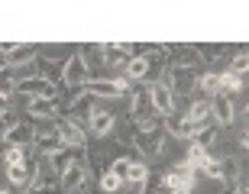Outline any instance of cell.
Returning a JSON list of instances; mask_svg holds the SVG:
<instances>
[{
  "instance_id": "obj_1",
  "label": "cell",
  "mask_w": 249,
  "mask_h": 194,
  "mask_svg": "<svg viewBox=\"0 0 249 194\" xmlns=\"http://www.w3.org/2000/svg\"><path fill=\"white\" fill-rule=\"evenodd\" d=\"M133 146L139 149V159H156V156H162V146H165L162 117H149V120L136 123V136H133Z\"/></svg>"
},
{
  "instance_id": "obj_2",
  "label": "cell",
  "mask_w": 249,
  "mask_h": 194,
  "mask_svg": "<svg viewBox=\"0 0 249 194\" xmlns=\"http://www.w3.org/2000/svg\"><path fill=\"white\" fill-rule=\"evenodd\" d=\"M81 88H84L88 97H123V94H129V81L126 78H113V81H107V78H94V81H84Z\"/></svg>"
},
{
  "instance_id": "obj_3",
  "label": "cell",
  "mask_w": 249,
  "mask_h": 194,
  "mask_svg": "<svg viewBox=\"0 0 249 194\" xmlns=\"http://www.w3.org/2000/svg\"><path fill=\"white\" fill-rule=\"evenodd\" d=\"M168 91L172 94H188L197 88V71H194V62H178L172 65V71H168Z\"/></svg>"
},
{
  "instance_id": "obj_4",
  "label": "cell",
  "mask_w": 249,
  "mask_h": 194,
  "mask_svg": "<svg viewBox=\"0 0 249 194\" xmlns=\"http://www.w3.org/2000/svg\"><path fill=\"white\" fill-rule=\"evenodd\" d=\"M17 94H26L29 101H55V84H49L46 78H19Z\"/></svg>"
},
{
  "instance_id": "obj_5",
  "label": "cell",
  "mask_w": 249,
  "mask_h": 194,
  "mask_svg": "<svg viewBox=\"0 0 249 194\" xmlns=\"http://www.w3.org/2000/svg\"><path fill=\"white\" fill-rule=\"evenodd\" d=\"M62 84H68V88H81L84 81H88V58L78 52V55L65 58L62 65V78H58Z\"/></svg>"
},
{
  "instance_id": "obj_6",
  "label": "cell",
  "mask_w": 249,
  "mask_h": 194,
  "mask_svg": "<svg viewBox=\"0 0 249 194\" xmlns=\"http://www.w3.org/2000/svg\"><path fill=\"white\" fill-rule=\"evenodd\" d=\"M55 133L62 136V142L68 149H84V146H88L84 126H81V123H74V120H68V117H58V120H55Z\"/></svg>"
},
{
  "instance_id": "obj_7",
  "label": "cell",
  "mask_w": 249,
  "mask_h": 194,
  "mask_svg": "<svg viewBox=\"0 0 249 194\" xmlns=\"http://www.w3.org/2000/svg\"><path fill=\"white\" fill-rule=\"evenodd\" d=\"M149 104H152V110H156L159 117L175 113V94L168 91V84H162V81L149 84Z\"/></svg>"
},
{
  "instance_id": "obj_8",
  "label": "cell",
  "mask_w": 249,
  "mask_h": 194,
  "mask_svg": "<svg viewBox=\"0 0 249 194\" xmlns=\"http://www.w3.org/2000/svg\"><path fill=\"white\" fill-rule=\"evenodd\" d=\"M194 172H197L194 165L178 162L172 172H165V175H162V188H194Z\"/></svg>"
},
{
  "instance_id": "obj_9",
  "label": "cell",
  "mask_w": 249,
  "mask_h": 194,
  "mask_svg": "<svg viewBox=\"0 0 249 194\" xmlns=\"http://www.w3.org/2000/svg\"><path fill=\"white\" fill-rule=\"evenodd\" d=\"M211 120L217 123V126H233V120H236V110H233V101L227 97V94H217V97H211Z\"/></svg>"
},
{
  "instance_id": "obj_10",
  "label": "cell",
  "mask_w": 249,
  "mask_h": 194,
  "mask_svg": "<svg viewBox=\"0 0 249 194\" xmlns=\"http://www.w3.org/2000/svg\"><path fill=\"white\" fill-rule=\"evenodd\" d=\"M162 126H165V133L185 139V142H191V139L197 136V126H191V123L185 120V113H168V117H162Z\"/></svg>"
},
{
  "instance_id": "obj_11",
  "label": "cell",
  "mask_w": 249,
  "mask_h": 194,
  "mask_svg": "<svg viewBox=\"0 0 249 194\" xmlns=\"http://www.w3.org/2000/svg\"><path fill=\"white\" fill-rule=\"evenodd\" d=\"M101 62L110 65V68H126V62H129V46H126V42L101 46Z\"/></svg>"
},
{
  "instance_id": "obj_12",
  "label": "cell",
  "mask_w": 249,
  "mask_h": 194,
  "mask_svg": "<svg viewBox=\"0 0 249 194\" xmlns=\"http://www.w3.org/2000/svg\"><path fill=\"white\" fill-rule=\"evenodd\" d=\"M58 181H62V188H68V191L84 188V181H88V168H84V162H71V165L58 175Z\"/></svg>"
},
{
  "instance_id": "obj_13",
  "label": "cell",
  "mask_w": 249,
  "mask_h": 194,
  "mask_svg": "<svg viewBox=\"0 0 249 194\" xmlns=\"http://www.w3.org/2000/svg\"><path fill=\"white\" fill-rule=\"evenodd\" d=\"M113 113L110 110H94L91 117H88V129H91V136H110L113 129Z\"/></svg>"
},
{
  "instance_id": "obj_14",
  "label": "cell",
  "mask_w": 249,
  "mask_h": 194,
  "mask_svg": "<svg viewBox=\"0 0 249 194\" xmlns=\"http://www.w3.org/2000/svg\"><path fill=\"white\" fill-rule=\"evenodd\" d=\"M185 120L191 123V126H197V129H201L204 123H211V101H207V97H201V101H194L191 107L185 110Z\"/></svg>"
},
{
  "instance_id": "obj_15",
  "label": "cell",
  "mask_w": 249,
  "mask_h": 194,
  "mask_svg": "<svg viewBox=\"0 0 249 194\" xmlns=\"http://www.w3.org/2000/svg\"><path fill=\"white\" fill-rule=\"evenodd\" d=\"M36 149L42 156H55L58 149H65V142H62V136H58L55 129H52V133H36Z\"/></svg>"
},
{
  "instance_id": "obj_16",
  "label": "cell",
  "mask_w": 249,
  "mask_h": 194,
  "mask_svg": "<svg viewBox=\"0 0 249 194\" xmlns=\"http://www.w3.org/2000/svg\"><path fill=\"white\" fill-rule=\"evenodd\" d=\"M29 58H36V49L33 46H10V52H7V71L10 68H17V65H26Z\"/></svg>"
},
{
  "instance_id": "obj_17",
  "label": "cell",
  "mask_w": 249,
  "mask_h": 194,
  "mask_svg": "<svg viewBox=\"0 0 249 194\" xmlns=\"http://www.w3.org/2000/svg\"><path fill=\"white\" fill-rule=\"evenodd\" d=\"M33 139H36L33 126H26V123H17V126L7 133V139H3V142H7V146H29Z\"/></svg>"
},
{
  "instance_id": "obj_18",
  "label": "cell",
  "mask_w": 249,
  "mask_h": 194,
  "mask_svg": "<svg viewBox=\"0 0 249 194\" xmlns=\"http://www.w3.org/2000/svg\"><path fill=\"white\" fill-rule=\"evenodd\" d=\"M97 110L94 107V97H88V94H81V97H74L71 101V110H68V120L78 123V117H91V113Z\"/></svg>"
},
{
  "instance_id": "obj_19",
  "label": "cell",
  "mask_w": 249,
  "mask_h": 194,
  "mask_svg": "<svg viewBox=\"0 0 249 194\" xmlns=\"http://www.w3.org/2000/svg\"><path fill=\"white\" fill-rule=\"evenodd\" d=\"M217 84H220V94H236L246 88V81H243L240 74H233V71H223L217 74Z\"/></svg>"
},
{
  "instance_id": "obj_20",
  "label": "cell",
  "mask_w": 249,
  "mask_h": 194,
  "mask_svg": "<svg viewBox=\"0 0 249 194\" xmlns=\"http://www.w3.org/2000/svg\"><path fill=\"white\" fill-rule=\"evenodd\" d=\"M152 62L149 58H129L126 62V81H139V78H146Z\"/></svg>"
},
{
  "instance_id": "obj_21",
  "label": "cell",
  "mask_w": 249,
  "mask_h": 194,
  "mask_svg": "<svg viewBox=\"0 0 249 194\" xmlns=\"http://www.w3.org/2000/svg\"><path fill=\"white\" fill-rule=\"evenodd\" d=\"M74 152H78V149H68V146H65V149H58L55 156H49V159H52V165H55V172H58V175H62V172H65L68 165H71V162H78V159H74Z\"/></svg>"
},
{
  "instance_id": "obj_22",
  "label": "cell",
  "mask_w": 249,
  "mask_h": 194,
  "mask_svg": "<svg viewBox=\"0 0 249 194\" xmlns=\"http://www.w3.org/2000/svg\"><path fill=\"white\" fill-rule=\"evenodd\" d=\"M207 159H211V152H207V149L204 146H197V142H188V165H194V168H201L204 162H207Z\"/></svg>"
},
{
  "instance_id": "obj_23",
  "label": "cell",
  "mask_w": 249,
  "mask_h": 194,
  "mask_svg": "<svg viewBox=\"0 0 249 194\" xmlns=\"http://www.w3.org/2000/svg\"><path fill=\"white\" fill-rule=\"evenodd\" d=\"M29 113L39 117V120H46V117L55 113V101H29Z\"/></svg>"
},
{
  "instance_id": "obj_24",
  "label": "cell",
  "mask_w": 249,
  "mask_h": 194,
  "mask_svg": "<svg viewBox=\"0 0 249 194\" xmlns=\"http://www.w3.org/2000/svg\"><path fill=\"white\" fill-rule=\"evenodd\" d=\"M129 162H133V159H110V168H107V172H110L113 178H120L123 185H126V175H129Z\"/></svg>"
},
{
  "instance_id": "obj_25",
  "label": "cell",
  "mask_w": 249,
  "mask_h": 194,
  "mask_svg": "<svg viewBox=\"0 0 249 194\" xmlns=\"http://www.w3.org/2000/svg\"><path fill=\"white\" fill-rule=\"evenodd\" d=\"M13 94H17V78H13L7 68H0V97H7V101H10Z\"/></svg>"
},
{
  "instance_id": "obj_26",
  "label": "cell",
  "mask_w": 249,
  "mask_h": 194,
  "mask_svg": "<svg viewBox=\"0 0 249 194\" xmlns=\"http://www.w3.org/2000/svg\"><path fill=\"white\" fill-rule=\"evenodd\" d=\"M197 88H201V91L207 94V101L220 94V84H217V74H204V78H197Z\"/></svg>"
},
{
  "instance_id": "obj_27",
  "label": "cell",
  "mask_w": 249,
  "mask_h": 194,
  "mask_svg": "<svg viewBox=\"0 0 249 194\" xmlns=\"http://www.w3.org/2000/svg\"><path fill=\"white\" fill-rule=\"evenodd\" d=\"M7 178H10V185H26V181H29L26 162H19V165H7Z\"/></svg>"
},
{
  "instance_id": "obj_28",
  "label": "cell",
  "mask_w": 249,
  "mask_h": 194,
  "mask_svg": "<svg viewBox=\"0 0 249 194\" xmlns=\"http://www.w3.org/2000/svg\"><path fill=\"white\" fill-rule=\"evenodd\" d=\"M3 162H7V165L26 162V146H7V149H3Z\"/></svg>"
},
{
  "instance_id": "obj_29",
  "label": "cell",
  "mask_w": 249,
  "mask_h": 194,
  "mask_svg": "<svg viewBox=\"0 0 249 194\" xmlns=\"http://www.w3.org/2000/svg\"><path fill=\"white\" fill-rule=\"evenodd\" d=\"M201 172H204V175H207V178H213V181H223V162H217V159H207V162H204V165H201Z\"/></svg>"
},
{
  "instance_id": "obj_30",
  "label": "cell",
  "mask_w": 249,
  "mask_h": 194,
  "mask_svg": "<svg viewBox=\"0 0 249 194\" xmlns=\"http://www.w3.org/2000/svg\"><path fill=\"white\" fill-rule=\"evenodd\" d=\"M97 185H101V191L113 194V191H117V188H123V181H120V178H113L110 172H107V175H101V178H97Z\"/></svg>"
},
{
  "instance_id": "obj_31",
  "label": "cell",
  "mask_w": 249,
  "mask_h": 194,
  "mask_svg": "<svg viewBox=\"0 0 249 194\" xmlns=\"http://www.w3.org/2000/svg\"><path fill=\"white\" fill-rule=\"evenodd\" d=\"M17 113H3V117H0V146H3V139H7V133H10V129H13V126H17Z\"/></svg>"
},
{
  "instance_id": "obj_32",
  "label": "cell",
  "mask_w": 249,
  "mask_h": 194,
  "mask_svg": "<svg viewBox=\"0 0 249 194\" xmlns=\"http://www.w3.org/2000/svg\"><path fill=\"white\" fill-rule=\"evenodd\" d=\"M246 68H249V58H246V52H240L236 58H230V71H233V74H240V78H246Z\"/></svg>"
},
{
  "instance_id": "obj_33",
  "label": "cell",
  "mask_w": 249,
  "mask_h": 194,
  "mask_svg": "<svg viewBox=\"0 0 249 194\" xmlns=\"http://www.w3.org/2000/svg\"><path fill=\"white\" fill-rule=\"evenodd\" d=\"M194 49H197V52L204 55V62H213V58H217V52H220L217 46H194Z\"/></svg>"
},
{
  "instance_id": "obj_34",
  "label": "cell",
  "mask_w": 249,
  "mask_h": 194,
  "mask_svg": "<svg viewBox=\"0 0 249 194\" xmlns=\"http://www.w3.org/2000/svg\"><path fill=\"white\" fill-rule=\"evenodd\" d=\"M26 194H58V188H26Z\"/></svg>"
},
{
  "instance_id": "obj_35",
  "label": "cell",
  "mask_w": 249,
  "mask_h": 194,
  "mask_svg": "<svg viewBox=\"0 0 249 194\" xmlns=\"http://www.w3.org/2000/svg\"><path fill=\"white\" fill-rule=\"evenodd\" d=\"M7 52H10V46H0V68H7Z\"/></svg>"
},
{
  "instance_id": "obj_36",
  "label": "cell",
  "mask_w": 249,
  "mask_h": 194,
  "mask_svg": "<svg viewBox=\"0 0 249 194\" xmlns=\"http://www.w3.org/2000/svg\"><path fill=\"white\" fill-rule=\"evenodd\" d=\"M3 113H10V101L7 97H0V117H3Z\"/></svg>"
},
{
  "instance_id": "obj_37",
  "label": "cell",
  "mask_w": 249,
  "mask_h": 194,
  "mask_svg": "<svg viewBox=\"0 0 249 194\" xmlns=\"http://www.w3.org/2000/svg\"><path fill=\"white\" fill-rule=\"evenodd\" d=\"M168 194H191V188H168Z\"/></svg>"
},
{
  "instance_id": "obj_38",
  "label": "cell",
  "mask_w": 249,
  "mask_h": 194,
  "mask_svg": "<svg viewBox=\"0 0 249 194\" xmlns=\"http://www.w3.org/2000/svg\"><path fill=\"white\" fill-rule=\"evenodd\" d=\"M233 194H246V188H243V185H240V188H236V191H233Z\"/></svg>"
},
{
  "instance_id": "obj_39",
  "label": "cell",
  "mask_w": 249,
  "mask_h": 194,
  "mask_svg": "<svg viewBox=\"0 0 249 194\" xmlns=\"http://www.w3.org/2000/svg\"><path fill=\"white\" fill-rule=\"evenodd\" d=\"M0 194H10V191H7V188H0Z\"/></svg>"
},
{
  "instance_id": "obj_40",
  "label": "cell",
  "mask_w": 249,
  "mask_h": 194,
  "mask_svg": "<svg viewBox=\"0 0 249 194\" xmlns=\"http://www.w3.org/2000/svg\"><path fill=\"white\" fill-rule=\"evenodd\" d=\"M223 194H233V191H223Z\"/></svg>"
}]
</instances>
